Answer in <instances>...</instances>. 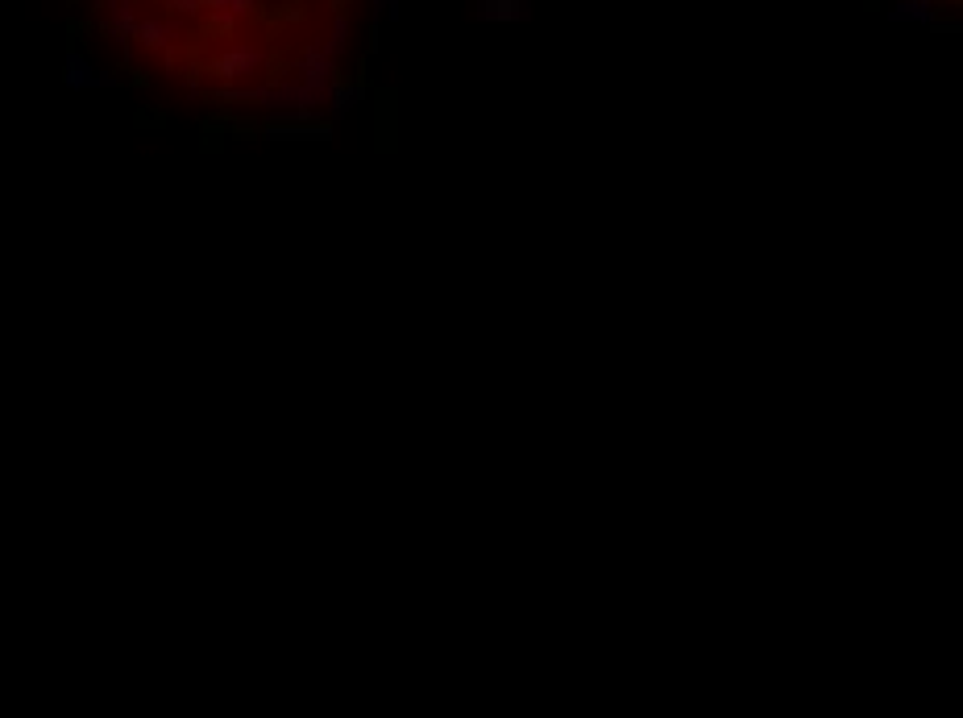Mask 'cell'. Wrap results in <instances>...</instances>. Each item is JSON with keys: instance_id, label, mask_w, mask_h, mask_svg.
I'll list each match as a JSON object with an SVG mask.
<instances>
[{"instance_id": "7a4b0ae2", "label": "cell", "mask_w": 963, "mask_h": 718, "mask_svg": "<svg viewBox=\"0 0 963 718\" xmlns=\"http://www.w3.org/2000/svg\"><path fill=\"white\" fill-rule=\"evenodd\" d=\"M918 5H930V9H955L959 0H918Z\"/></svg>"}, {"instance_id": "6da1fadb", "label": "cell", "mask_w": 963, "mask_h": 718, "mask_svg": "<svg viewBox=\"0 0 963 718\" xmlns=\"http://www.w3.org/2000/svg\"><path fill=\"white\" fill-rule=\"evenodd\" d=\"M137 75L212 108H304L345 71L366 0H92Z\"/></svg>"}]
</instances>
